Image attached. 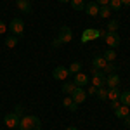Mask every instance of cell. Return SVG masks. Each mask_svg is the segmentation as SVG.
Returning a JSON list of instances; mask_svg holds the SVG:
<instances>
[{
	"label": "cell",
	"instance_id": "obj_8",
	"mask_svg": "<svg viewBox=\"0 0 130 130\" xmlns=\"http://www.w3.org/2000/svg\"><path fill=\"white\" fill-rule=\"evenodd\" d=\"M62 43H70L71 38H73V33H71L70 30V26H61V30H59V37H57Z\"/></svg>",
	"mask_w": 130,
	"mask_h": 130
},
{
	"label": "cell",
	"instance_id": "obj_33",
	"mask_svg": "<svg viewBox=\"0 0 130 130\" xmlns=\"http://www.w3.org/2000/svg\"><path fill=\"white\" fill-rule=\"evenodd\" d=\"M61 45H62V42H61L59 38H56V40L52 42V47H56V49H57V47H61Z\"/></svg>",
	"mask_w": 130,
	"mask_h": 130
},
{
	"label": "cell",
	"instance_id": "obj_20",
	"mask_svg": "<svg viewBox=\"0 0 130 130\" xmlns=\"http://www.w3.org/2000/svg\"><path fill=\"white\" fill-rule=\"evenodd\" d=\"M102 57L108 61V62H113V61L116 59V52H115V49H108L106 52H104V56H102Z\"/></svg>",
	"mask_w": 130,
	"mask_h": 130
},
{
	"label": "cell",
	"instance_id": "obj_15",
	"mask_svg": "<svg viewBox=\"0 0 130 130\" xmlns=\"http://www.w3.org/2000/svg\"><path fill=\"white\" fill-rule=\"evenodd\" d=\"M62 104H64V106H66V108H68L70 111H76V109H78V104H76L75 101L71 99V95L64 97V99H62Z\"/></svg>",
	"mask_w": 130,
	"mask_h": 130
},
{
	"label": "cell",
	"instance_id": "obj_37",
	"mask_svg": "<svg viewBox=\"0 0 130 130\" xmlns=\"http://www.w3.org/2000/svg\"><path fill=\"white\" fill-rule=\"evenodd\" d=\"M121 5H130V0H120Z\"/></svg>",
	"mask_w": 130,
	"mask_h": 130
},
{
	"label": "cell",
	"instance_id": "obj_18",
	"mask_svg": "<svg viewBox=\"0 0 130 130\" xmlns=\"http://www.w3.org/2000/svg\"><path fill=\"white\" fill-rule=\"evenodd\" d=\"M120 90H118V87H111V89H108V99L109 101H116L120 99Z\"/></svg>",
	"mask_w": 130,
	"mask_h": 130
},
{
	"label": "cell",
	"instance_id": "obj_5",
	"mask_svg": "<svg viewBox=\"0 0 130 130\" xmlns=\"http://www.w3.org/2000/svg\"><path fill=\"white\" fill-rule=\"evenodd\" d=\"M19 121H21V118L16 115V113H9V115L4 116V123H5L9 128H16V127H19Z\"/></svg>",
	"mask_w": 130,
	"mask_h": 130
},
{
	"label": "cell",
	"instance_id": "obj_30",
	"mask_svg": "<svg viewBox=\"0 0 130 130\" xmlns=\"http://www.w3.org/2000/svg\"><path fill=\"white\" fill-rule=\"evenodd\" d=\"M97 94V87H94V85H90L89 90H87V95H95Z\"/></svg>",
	"mask_w": 130,
	"mask_h": 130
},
{
	"label": "cell",
	"instance_id": "obj_12",
	"mask_svg": "<svg viewBox=\"0 0 130 130\" xmlns=\"http://www.w3.org/2000/svg\"><path fill=\"white\" fill-rule=\"evenodd\" d=\"M85 12H87L89 16H97V14H99V5H97V2H89V4H85Z\"/></svg>",
	"mask_w": 130,
	"mask_h": 130
},
{
	"label": "cell",
	"instance_id": "obj_19",
	"mask_svg": "<svg viewBox=\"0 0 130 130\" xmlns=\"http://www.w3.org/2000/svg\"><path fill=\"white\" fill-rule=\"evenodd\" d=\"M99 16H101V18H104V19H108V18L111 16L109 5H101V7H99Z\"/></svg>",
	"mask_w": 130,
	"mask_h": 130
},
{
	"label": "cell",
	"instance_id": "obj_27",
	"mask_svg": "<svg viewBox=\"0 0 130 130\" xmlns=\"http://www.w3.org/2000/svg\"><path fill=\"white\" fill-rule=\"evenodd\" d=\"M102 70H104V73L111 75V73H116V66H115L113 62H106V66H104Z\"/></svg>",
	"mask_w": 130,
	"mask_h": 130
},
{
	"label": "cell",
	"instance_id": "obj_31",
	"mask_svg": "<svg viewBox=\"0 0 130 130\" xmlns=\"http://www.w3.org/2000/svg\"><path fill=\"white\" fill-rule=\"evenodd\" d=\"M120 106H121V102L118 99H116V101H111V108H113V109H118Z\"/></svg>",
	"mask_w": 130,
	"mask_h": 130
},
{
	"label": "cell",
	"instance_id": "obj_21",
	"mask_svg": "<svg viewBox=\"0 0 130 130\" xmlns=\"http://www.w3.org/2000/svg\"><path fill=\"white\" fill-rule=\"evenodd\" d=\"M118 101H120L121 104H125V106H130V90L120 94V99H118Z\"/></svg>",
	"mask_w": 130,
	"mask_h": 130
},
{
	"label": "cell",
	"instance_id": "obj_3",
	"mask_svg": "<svg viewBox=\"0 0 130 130\" xmlns=\"http://www.w3.org/2000/svg\"><path fill=\"white\" fill-rule=\"evenodd\" d=\"M7 28L12 31V35L19 37V35H23V31H24V23H23V19H19V18H14V19L9 23Z\"/></svg>",
	"mask_w": 130,
	"mask_h": 130
},
{
	"label": "cell",
	"instance_id": "obj_25",
	"mask_svg": "<svg viewBox=\"0 0 130 130\" xmlns=\"http://www.w3.org/2000/svg\"><path fill=\"white\" fill-rule=\"evenodd\" d=\"M95 95H97V99L106 101V99H108V90L104 89V87H99V89H97V94H95Z\"/></svg>",
	"mask_w": 130,
	"mask_h": 130
},
{
	"label": "cell",
	"instance_id": "obj_39",
	"mask_svg": "<svg viewBox=\"0 0 130 130\" xmlns=\"http://www.w3.org/2000/svg\"><path fill=\"white\" fill-rule=\"evenodd\" d=\"M57 2H61V4H68V2H71V0H57Z\"/></svg>",
	"mask_w": 130,
	"mask_h": 130
},
{
	"label": "cell",
	"instance_id": "obj_4",
	"mask_svg": "<svg viewBox=\"0 0 130 130\" xmlns=\"http://www.w3.org/2000/svg\"><path fill=\"white\" fill-rule=\"evenodd\" d=\"M106 43L109 45V49H116L118 45H120V35L116 33V31H108V35H106Z\"/></svg>",
	"mask_w": 130,
	"mask_h": 130
},
{
	"label": "cell",
	"instance_id": "obj_17",
	"mask_svg": "<svg viewBox=\"0 0 130 130\" xmlns=\"http://www.w3.org/2000/svg\"><path fill=\"white\" fill-rule=\"evenodd\" d=\"M75 89H76L75 82H64V83H62V92L68 94V95H71V94L75 92Z\"/></svg>",
	"mask_w": 130,
	"mask_h": 130
},
{
	"label": "cell",
	"instance_id": "obj_6",
	"mask_svg": "<svg viewBox=\"0 0 130 130\" xmlns=\"http://www.w3.org/2000/svg\"><path fill=\"white\" fill-rule=\"evenodd\" d=\"M52 76H54L56 80H66V78L70 76V70H68L66 66H56L54 71H52Z\"/></svg>",
	"mask_w": 130,
	"mask_h": 130
},
{
	"label": "cell",
	"instance_id": "obj_7",
	"mask_svg": "<svg viewBox=\"0 0 130 130\" xmlns=\"http://www.w3.org/2000/svg\"><path fill=\"white\" fill-rule=\"evenodd\" d=\"M71 99L75 101L76 104H83V101L87 99V92L83 90V87H76L75 92L71 94Z\"/></svg>",
	"mask_w": 130,
	"mask_h": 130
},
{
	"label": "cell",
	"instance_id": "obj_35",
	"mask_svg": "<svg viewBox=\"0 0 130 130\" xmlns=\"http://www.w3.org/2000/svg\"><path fill=\"white\" fill-rule=\"evenodd\" d=\"M106 35H108V30H99V37L101 38H106Z\"/></svg>",
	"mask_w": 130,
	"mask_h": 130
},
{
	"label": "cell",
	"instance_id": "obj_13",
	"mask_svg": "<svg viewBox=\"0 0 130 130\" xmlns=\"http://www.w3.org/2000/svg\"><path fill=\"white\" fill-rule=\"evenodd\" d=\"M115 115H116V118L123 120L125 116H128V115H130V106H125V104H121L118 109H115Z\"/></svg>",
	"mask_w": 130,
	"mask_h": 130
},
{
	"label": "cell",
	"instance_id": "obj_28",
	"mask_svg": "<svg viewBox=\"0 0 130 130\" xmlns=\"http://www.w3.org/2000/svg\"><path fill=\"white\" fill-rule=\"evenodd\" d=\"M109 9H113V10H120L121 9V2L120 0H109Z\"/></svg>",
	"mask_w": 130,
	"mask_h": 130
},
{
	"label": "cell",
	"instance_id": "obj_9",
	"mask_svg": "<svg viewBox=\"0 0 130 130\" xmlns=\"http://www.w3.org/2000/svg\"><path fill=\"white\" fill-rule=\"evenodd\" d=\"M97 37H99V30L87 28V30L82 33V43H85V42H89V40H94V38H97Z\"/></svg>",
	"mask_w": 130,
	"mask_h": 130
},
{
	"label": "cell",
	"instance_id": "obj_2",
	"mask_svg": "<svg viewBox=\"0 0 130 130\" xmlns=\"http://www.w3.org/2000/svg\"><path fill=\"white\" fill-rule=\"evenodd\" d=\"M104 83H106V75H104V71H101V70H97V68L92 66V85L99 89Z\"/></svg>",
	"mask_w": 130,
	"mask_h": 130
},
{
	"label": "cell",
	"instance_id": "obj_14",
	"mask_svg": "<svg viewBox=\"0 0 130 130\" xmlns=\"http://www.w3.org/2000/svg\"><path fill=\"white\" fill-rule=\"evenodd\" d=\"M106 83H108V87H118L120 85V76L116 75V73H111V75H108V78H106Z\"/></svg>",
	"mask_w": 130,
	"mask_h": 130
},
{
	"label": "cell",
	"instance_id": "obj_38",
	"mask_svg": "<svg viewBox=\"0 0 130 130\" xmlns=\"http://www.w3.org/2000/svg\"><path fill=\"white\" fill-rule=\"evenodd\" d=\"M66 130H78L76 127H66Z\"/></svg>",
	"mask_w": 130,
	"mask_h": 130
},
{
	"label": "cell",
	"instance_id": "obj_22",
	"mask_svg": "<svg viewBox=\"0 0 130 130\" xmlns=\"http://www.w3.org/2000/svg\"><path fill=\"white\" fill-rule=\"evenodd\" d=\"M71 7L75 10H83L85 9V2L83 0H71Z\"/></svg>",
	"mask_w": 130,
	"mask_h": 130
},
{
	"label": "cell",
	"instance_id": "obj_34",
	"mask_svg": "<svg viewBox=\"0 0 130 130\" xmlns=\"http://www.w3.org/2000/svg\"><path fill=\"white\" fill-rule=\"evenodd\" d=\"M95 2H97V5H108V4H109V0H95Z\"/></svg>",
	"mask_w": 130,
	"mask_h": 130
},
{
	"label": "cell",
	"instance_id": "obj_36",
	"mask_svg": "<svg viewBox=\"0 0 130 130\" xmlns=\"http://www.w3.org/2000/svg\"><path fill=\"white\" fill-rule=\"evenodd\" d=\"M123 121H125V125H127V127H130V115H128V116H125Z\"/></svg>",
	"mask_w": 130,
	"mask_h": 130
},
{
	"label": "cell",
	"instance_id": "obj_29",
	"mask_svg": "<svg viewBox=\"0 0 130 130\" xmlns=\"http://www.w3.org/2000/svg\"><path fill=\"white\" fill-rule=\"evenodd\" d=\"M23 111H24V108H23L21 104H18V106H16V109H14V113H16L19 118H23Z\"/></svg>",
	"mask_w": 130,
	"mask_h": 130
},
{
	"label": "cell",
	"instance_id": "obj_23",
	"mask_svg": "<svg viewBox=\"0 0 130 130\" xmlns=\"http://www.w3.org/2000/svg\"><path fill=\"white\" fill-rule=\"evenodd\" d=\"M5 45H7L9 49L16 47V45H18V38H16V35H10V37H7V38H5Z\"/></svg>",
	"mask_w": 130,
	"mask_h": 130
},
{
	"label": "cell",
	"instance_id": "obj_24",
	"mask_svg": "<svg viewBox=\"0 0 130 130\" xmlns=\"http://www.w3.org/2000/svg\"><path fill=\"white\" fill-rule=\"evenodd\" d=\"M118 28H120V21L118 19H111L108 23V31H116Z\"/></svg>",
	"mask_w": 130,
	"mask_h": 130
},
{
	"label": "cell",
	"instance_id": "obj_10",
	"mask_svg": "<svg viewBox=\"0 0 130 130\" xmlns=\"http://www.w3.org/2000/svg\"><path fill=\"white\" fill-rule=\"evenodd\" d=\"M75 85H76V87H85V85H87V83H89V76H87V75H85V73H76V75H75Z\"/></svg>",
	"mask_w": 130,
	"mask_h": 130
},
{
	"label": "cell",
	"instance_id": "obj_26",
	"mask_svg": "<svg viewBox=\"0 0 130 130\" xmlns=\"http://www.w3.org/2000/svg\"><path fill=\"white\" fill-rule=\"evenodd\" d=\"M68 70H70V73H75V75H76V73H80V71H82V62H78V61H76V62H73Z\"/></svg>",
	"mask_w": 130,
	"mask_h": 130
},
{
	"label": "cell",
	"instance_id": "obj_16",
	"mask_svg": "<svg viewBox=\"0 0 130 130\" xmlns=\"http://www.w3.org/2000/svg\"><path fill=\"white\" fill-rule=\"evenodd\" d=\"M106 62H108V61L104 59L102 56H95V57L92 59V64H94V68H97V70H102V68L106 66Z\"/></svg>",
	"mask_w": 130,
	"mask_h": 130
},
{
	"label": "cell",
	"instance_id": "obj_11",
	"mask_svg": "<svg viewBox=\"0 0 130 130\" xmlns=\"http://www.w3.org/2000/svg\"><path fill=\"white\" fill-rule=\"evenodd\" d=\"M16 5H18V9H19L21 12H24V14H30L31 12L30 0H16Z\"/></svg>",
	"mask_w": 130,
	"mask_h": 130
},
{
	"label": "cell",
	"instance_id": "obj_32",
	"mask_svg": "<svg viewBox=\"0 0 130 130\" xmlns=\"http://www.w3.org/2000/svg\"><path fill=\"white\" fill-rule=\"evenodd\" d=\"M5 31H7V24H5L4 21H0V35H2V33H5Z\"/></svg>",
	"mask_w": 130,
	"mask_h": 130
},
{
	"label": "cell",
	"instance_id": "obj_1",
	"mask_svg": "<svg viewBox=\"0 0 130 130\" xmlns=\"http://www.w3.org/2000/svg\"><path fill=\"white\" fill-rule=\"evenodd\" d=\"M19 130H42V121L38 116H23L19 121Z\"/></svg>",
	"mask_w": 130,
	"mask_h": 130
}]
</instances>
